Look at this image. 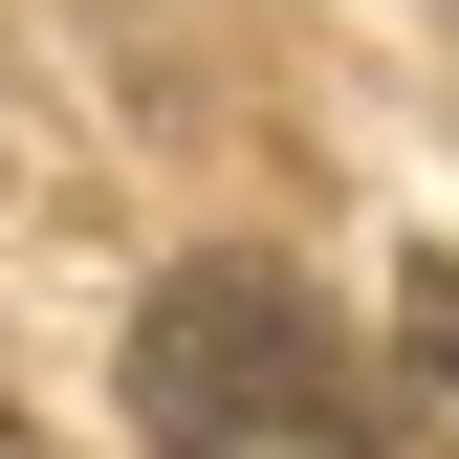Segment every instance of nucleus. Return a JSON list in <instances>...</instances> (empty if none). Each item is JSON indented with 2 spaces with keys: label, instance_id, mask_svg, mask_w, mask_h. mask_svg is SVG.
Returning <instances> with one entry per match:
<instances>
[{
  "label": "nucleus",
  "instance_id": "nucleus-1",
  "mask_svg": "<svg viewBox=\"0 0 459 459\" xmlns=\"http://www.w3.org/2000/svg\"><path fill=\"white\" fill-rule=\"evenodd\" d=\"M132 437L153 459H394L351 351H328V307L284 263H176L132 307Z\"/></svg>",
  "mask_w": 459,
  "mask_h": 459
},
{
  "label": "nucleus",
  "instance_id": "nucleus-2",
  "mask_svg": "<svg viewBox=\"0 0 459 459\" xmlns=\"http://www.w3.org/2000/svg\"><path fill=\"white\" fill-rule=\"evenodd\" d=\"M394 437H416V459H459V263H416V284H394Z\"/></svg>",
  "mask_w": 459,
  "mask_h": 459
},
{
  "label": "nucleus",
  "instance_id": "nucleus-3",
  "mask_svg": "<svg viewBox=\"0 0 459 459\" xmlns=\"http://www.w3.org/2000/svg\"><path fill=\"white\" fill-rule=\"evenodd\" d=\"M0 459H22V394H0Z\"/></svg>",
  "mask_w": 459,
  "mask_h": 459
}]
</instances>
